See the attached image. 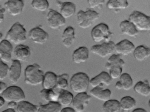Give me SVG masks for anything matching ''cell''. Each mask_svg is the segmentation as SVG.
<instances>
[{"mask_svg":"<svg viewBox=\"0 0 150 112\" xmlns=\"http://www.w3.org/2000/svg\"><path fill=\"white\" fill-rule=\"evenodd\" d=\"M38 64L28 66L25 70V82L28 85L37 86L42 83L44 77L43 71Z\"/></svg>","mask_w":150,"mask_h":112,"instance_id":"obj_1","label":"cell"},{"mask_svg":"<svg viewBox=\"0 0 150 112\" xmlns=\"http://www.w3.org/2000/svg\"><path fill=\"white\" fill-rule=\"evenodd\" d=\"M26 30L19 22L15 23L7 32L6 39L10 42L18 45L27 40Z\"/></svg>","mask_w":150,"mask_h":112,"instance_id":"obj_2","label":"cell"},{"mask_svg":"<svg viewBox=\"0 0 150 112\" xmlns=\"http://www.w3.org/2000/svg\"><path fill=\"white\" fill-rule=\"evenodd\" d=\"M125 63L122 58V55L113 54L108 59L105 65L106 69L109 71V75L112 79L120 77L122 72V68Z\"/></svg>","mask_w":150,"mask_h":112,"instance_id":"obj_3","label":"cell"},{"mask_svg":"<svg viewBox=\"0 0 150 112\" xmlns=\"http://www.w3.org/2000/svg\"><path fill=\"white\" fill-rule=\"evenodd\" d=\"M90 80L86 73L79 72L74 74L70 80V86L74 92L79 93L86 92L89 84Z\"/></svg>","mask_w":150,"mask_h":112,"instance_id":"obj_4","label":"cell"},{"mask_svg":"<svg viewBox=\"0 0 150 112\" xmlns=\"http://www.w3.org/2000/svg\"><path fill=\"white\" fill-rule=\"evenodd\" d=\"M77 21L79 26L85 29L91 27L99 17V14L96 11L90 9L86 11H79L77 14Z\"/></svg>","mask_w":150,"mask_h":112,"instance_id":"obj_5","label":"cell"},{"mask_svg":"<svg viewBox=\"0 0 150 112\" xmlns=\"http://www.w3.org/2000/svg\"><path fill=\"white\" fill-rule=\"evenodd\" d=\"M91 35L93 41L97 43L107 42L110 41L113 34L110 30L108 26L101 23L94 27L91 30Z\"/></svg>","mask_w":150,"mask_h":112,"instance_id":"obj_6","label":"cell"},{"mask_svg":"<svg viewBox=\"0 0 150 112\" xmlns=\"http://www.w3.org/2000/svg\"><path fill=\"white\" fill-rule=\"evenodd\" d=\"M138 30L142 31L150 30V17L142 12L134 11L129 15L128 20Z\"/></svg>","mask_w":150,"mask_h":112,"instance_id":"obj_7","label":"cell"},{"mask_svg":"<svg viewBox=\"0 0 150 112\" xmlns=\"http://www.w3.org/2000/svg\"><path fill=\"white\" fill-rule=\"evenodd\" d=\"M2 94V97L6 102L19 103L25 99V96L22 89L16 86L7 87Z\"/></svg>","mask_w":150,"mask_h":112,"instance_id":"obj_8","label":"cell"},{"mask_svg":"<svg viewBox=\"0 0 150 112\" xmlns=\"http://www.w3.org/2000/svg\"><path fill=\"white\" fill-rule=\"evenodd\" d=\"M115 45L114 43L112 41L104 42L101 44L92 46L91 48V51L93 54L104 58L113 53L114 51Z\"/></svg>","mask_w":150,"mask_h":112,"instance_id":"obj_9","label":"cell"},{"mask_svg":"<svg viewBox=\"0 0 150 112\" xmlns=\"http://www.w3.org/2000/svg\"><path fill=\"white\" fill-rule=\"evenodd\" d=\"M47 18L48 25L52 29H57L66 24L65 19L59 13L52 9L49 10Z\"/></svg>","mask_w":150,"mask_h":112,"instance_id":"obj_10","label":"cell"},{"mask_svg":"<svg viewBox=\"0 0 150 112\" xmlns=\"http://www.w3.org/2000/svg\"><path fill=\"white\" fill-rule=\"evenodd\" d=\"M28 37L34 43L43 44L48 40L49 35L40 27L36 26L30 30Z\"/></svg>","mask_w":150,"mask_h":112,"instance_id":"obj_11","label":"cell"},{"mask_svg":"<svg viewBox=\"0 0 150 112\" xmlns=\"http://www.w3.org/2000/svg\"><path fill=\"white\" fill-rule=\"evenodd\" d=\"M91 99V97L86 92L78 93L73 98L72 104L75 111H83Z\"/></svg>","mask_w":150,"mask_h":112,"instance_id":"obj_12","label":"cell"},{"mask_svg":"<svg viewBox=\"0 0 150 112\" xmlns=\"http://www.w3.org/2000/svg\"><path fill=\"white\" fill-rule=\"evenodd\" d=\"M55 4L59 9L60 13L65 19L72 16L75 13L76 5L72 2H63L57 0L55 2Z\"/></svg>","mask_w":150,"mask_h":112,"instance_id":"obj_13","label":"cell"},{"mask_svg":"<svg viewBox=\"0 0 150 112\" xmlns=\"http://www.w3.org/2000/svg\"><path fill=\"white\" fill-rule=\"evenodd\" d=\"M4 5L10 14L13 16H15L21 13L24 4L22 0H8Z\"/></svg>","mask_w":150,"mask_h":112,"instance_id":"obj_14","label":"cell"},{"mask_svg":"<svg viewBox=\"0 0 150 112\" xmlns=\"http://www.w3.org/2000/svg\"><path fill=\"white\" fill-rule=\"evenodd\" d=\"M135 46L131 42L127 39H124L115 44L114 51L121 55L127 56L132 53Z\"/></svg>","mask_w":150,"mask_h":112,"instance_id":"obj_15","label":"cell"},{"mask_svg":"<svg viewBox=\"0 0 150 112\" xmlns=\"http://www.w3.org/2000/svg\"><path fill=\"white\" fill-rule=\"evenodd\" d=\"M112 79L107 72L103 71L90 80L89 84L94 88L99 86L103 87L111 84Z\"/></svg>","mask_w":150,"mask_h":112,"instance_id":"obj_16","label":"cell"},{"mask_svg":"<svg viewBox=\"0 0 150 112\" xmlns=\"http://www.w3.org/2000/svg\"><path fill=\"white\" fill-rule=\"evenodd\" d=\"M13 46L11 42L6 39L2 40L0 43V60L8 63L11 60Z\"/></svg>","mask_w":150,"mask_h":112,"instance_id":"obj_17","label":"cell"},{"mask_svg":"<svg viewBox=\"0 0 150 112\" xmlns=\"http://www.w3.org/2000/svg\"><path fill=\"white\" fill-rule=\"evenodd\" d=\"M14 54L16 60L23 62L27 61L31 55V51L28 46L23 44L17 45L15 48Z\"/></svg>","mask_w":150,"mask_h":112,"instance_id":"obj_18","label":"cell"},{"mask_svg":"<svg viewBox=\"0 0 150 112\" xmlns=\"http://www.w3.org/2000/svg\"><path fill=\"white\" fill-rule=\"evenodd\" d=\"M21 66L20 61L12 60L9 68V79L12 84H15L18 81L21 73Z\"/></svg>","mask_w":150,"mask_h":112,"instance_id":"obj_19","label":"cell"},{"mask_svg":"<svg viewBox=\"0 0 150 112\" xmlns=\"http://www.w3.org/2000/svg\"><path fill=\"white\" fill-rule=\"evenodd\" d=\"M61 39L63 45L67 48H69L75 39L74 28L71 26L67 27L62 34Z\"/></svg>","mask_w":150,"mask_h":112,"instance_id":"obj_20","label":"cell"},{"mask_svg":"<svg viewBox=\"0 0 150 112\" xmlns=\"http://www.w3.org/2000/svg\"><path fill=\"white\" fill-rule=\"evenodd\" d=\"M89 57L88 49L85 46L79 47L75 50L72 55L73 62L76 64H80L85 62Z\"/></svg>","mask_w":150,"mask_h":112,"instance_id":"obj_21","label":"cell"},{"mask_svg":"<svg viewBox=\"0 0 150 112\" xmlns=\"http://www.w3.org/2000/svg\"><path fill=\"white\" fill-rule=\"evenodd\" d=\"M90 93L96 98L105 102L110 99L111 94L109 89H104V87L99 86L93 88L90 91Z\"/></svg>","mask_w":150,"mask_h":112,"instance_id":"obj_22","label":"cell"},{"mask_svg":"<svg viewBox=\"0 0 150 112\" xmlns=\"http://www.w3.org/2000/svg\"><path fill=\"white\" fill-rule=\"evenodd\" d=\"M120 26L121 32L123 34L130 37H135L138 34V30L134 25L129 20H124L122 21Z\"/></svg>","mask_w":150,"mask_h":112,"instance_id":"obj_23","label":"cell"},{"mask_svg":"<svg viewBox=\"0 0 150 112\" xmlns=\"http://www.w3.org/2000/svg\"><path fill=\"white\" fill-rule=\"evenodd\" d=\"M57 76L54 73L48 71L44 76L42 83L44 89H54L56 87Z\"/></svg>","mask_w":150,"mask_h":112,"instance_id":"obj_24","label":"cell"},{"mask_svg":"<svg viewBox=\"0 0 150 112\" xmlns=\"http://www.w3.org/2000/svg\"><path fill=\"white\" fill-rule=\"evenodd\" d=\"M73 98V96L70 92L65 90H62L58 93L57 101L62 106L68 107L72 103Z\"/></svg>","mask_w":150,"mask_h":112,"instance_id":"obj_25","label":"cell"},{"mask_svg":"<svg viewBox=\"0 0 150 112\" xmlns=\"http://www.w3.org/2000/svg\"><path fill=\"white\" fill-rule=\"evenodd\" d=\"M133 56L137 61H141L144 60L150 56V49L144 45H140L135 48Z\"/></svg>","mask_w":150,"mask_h":112,"instance_id":"obj_26","label":"cell"},{"mask_svg":"<svg viewBox=\"0 0 150 112\" xmlns=\"http://www.w3.org/2000/svg\"><path fill=\"white\" fill-rule=\"evenodd\" d=\"M134 91L137 93L144 97L149 96L150 94V87L147 80L139 81L134 85Z\"/></svg>","mask_w":150,"mask_h":112,"instance_id":"obj_27","label":"cell"},{"mask_svg":"<svg viewBox=\"0 0 150 112\" xmlns=\"http://www.w3.org/2000/svg\"><path fill=\"white\" fill-rule=\"evenodd\" d=\"M62 106L57 101H51L46 104H40L38 107L39 112H60Z\"/></svg>","mask_w":150,"mask_h":112,"instance_id":"obj_28","label":"cell"},{"mask_svg":"<svg viewBox=\"0 0 150 112\" xmlns=\"http://www.w3.org/2000/svg\"><path fill=\"white\" fill-rule=\"evenodd\" d=\"M120 109V102L117 100L109 99L103 106V110L105 112H117Z\"/></svg>","mask_w":150,"mask_h":112,"instance_id":"obj_29","label":"cell"},{"mask_svg":"<svg viewBox=\"0 0 150 112\" xmlns=\"http://www.w3.org/2000/svg\"><path fill=\"white\" fill-rule=\"evenodd\" d=\"M127 0H109L107 3V7L110 9H124L128 7Z\"/></svg>","mask_w":150,"mask_h":112,"instance_id":"obj_30","label":"cell"},{"mask_svg":"<svg viewBox=\"0 0 150 112\" xmlns=\"http://www.w3.org/2000/svg\"><path fill=\"white\" fill-rule=\"evenodd\" d=\"M40 94L41 98L46 102L57 101L58 94L53 89H44L40 92Z\"/></svg>","mask_w":150,"mask_h":112,"instance_id":"obj_31","label":"cell"},{"mask_svg":"<svg viewBox=\"0 0 150 112\" xmlns=\"http://www.w3.org/2000/svg\"><path fill=\"white\" fill-rule=\"evenodd\" d=\"M120 102V108L125 111H129L132 109L136 105V101L132 97L127 96L122 97Z\"/></svg>","mask_w":150,"mask_h":112,"instance_id":"obj_32","label":"cell"},{"mask_svg":"<svg viewBox=\"0 0 150 112\" xmlns=\"http://www.w3.org/2000/svg\"><path fill=\"white\" fill-rule=\"evenodd\" d=\"M38 108V106L24 100L19 102L17 106L18 112H36Z\"/></svg>","mask_w":150,"mask_h":112,"instance_id":"obj_33","label":"cell"},{"mask_svg":"<svg viewBox=\"0 0 150 112\" xmlns=\"http://www.w3.org/2000/svg\"><path fill=\"white\" fill-rule=\"evenodd\" d=\"M120 81L122 85V89L124 90L130 89L133 86V80L128 73H124L121 74L120 77Z\"/></svg>","mask_w":150,"mask_h":112,"instance_id":"obj_34","label":"cell"},{"mask_svg":"<svg viewBox=\"0 0 150 112\" xmlns=\"http://www.w3.org/2000/svg\"><path fill=\"white\" fill-rule=\"evenodd\" d=\"M31 6L34 9L41 12H44L48 9L49 4L47 0H33Z\"/></svg>","mask_w":150,"mask_h":112,"instance_id":"obj_35","label":"cell"},{"mask_svg":"<svg viewBox=\"0 0 150 112\" xmlns=\"http://www.w3.org/2000/svg\"><path fill=\"white\" fill-rule=\"evenodd\" d=\"M69 77V75L67 73L63 74L57 76V85L55 88H57L60 90H65L68 87V80Z\"/></svg>","mask_w":150,"mask_h":112,"instance_id":"obj_36","label":"cell"},{"mask_svg":"<svg viewBox=\"0 0 150 112\" xmlns=\"http://www.w3.org/2000/svg\"><path fill=\"white\" fill-rule=\"evenodd\" d=\"M9 69L8 65L0 60V80H3L6 77Z\"/></svg>","mask_w":150,"mask_h":112,"instance_id":"obj_37","label":"cell"},{"mask_svg":"<svg viewBox=\"0 0 150 112\" xmlns=\"http://www.w3.org/2000/svg\"><path fill=\"white\" fill-rule=\"evenodd\" d=\"M87 2L91 8H95L102 6L105 0H87Z\"/></svg>","mask_w":150,"mask_h":112,"instance_id":"obj_38","label":"cell"},{"mask_svg":"<svg viewBox=\"0 0 150 112\" xmlns=\"http://www.w3.org/2000/svg\"><path fill=\"white\" fill-rule=\"evenodd\" d=\"M5 12V9L0 5V24L2 23L4 21Z\"/></svg>","mask_w":150,"mask_h":112,"instance_id":"obj_39","label":"cell"},{"mask_svg":"<svg viewBox=\"0 0 150 112\" xmlns=\"http://www.w3.org/2000/svg\"><path fill=\"white\" fill-rule=\"evenodd\" d=\"M7 87L5 83L0 81V94L3 93Z\"/></svg>","mask_w":150,"mask_h":112,"instance_id":"obj_40","label":"cell"},{"mask_svg":"<svg viewBox=\"0 0 150 112\" xmlns=\"http://www.w3.org/2000/svg\"><path fill=\"white\" fill-rule=\"evenodd\" d=\"M76 111L75 110L71 107H66L65 108L61 109V112H75Z\"/></svg>","mask_w":150,"mask_h":112,"instance_id":"obj_41","label":"cell"},{"mask_svg":"<svg viewBox=\"0 0 150 112\" xmlns=\"http://www.w3.org/2000/svg\"><path fill=\"white\" fill-rule=\"evenodd\" d=\"M17 103L14 101H11L8 102L7 105L8 108L14 109L17 106Z\"/></svg>","mask_w":150,"mask_h":112,"instance_id":"obj_42","label":"cell"},{"mask_svg":"<svg viewBox=\"0 0 150 112\" xmlns=\"http://www.w3.org/2000/svg\"><path fill=\"white\" fill-rule=\"evenodd\" d=\"M115 87L116 89L118 90H120L122 89V85L120 81L116 82Z\"/></svg>","mask_w":150,"mask_h":112,"instance_id":"obj_43","label":"cell"},{"mask_svg":"<svg viewBox=\"0 0 150 112\" xmlns=\"http://www.w3.org/2000/svg\"><path fill=\"white\" fill-rule=\"evenodd\" d=\"M133 112H146V110L142 108H137L132 111Z\"/></svg>","mask_w":150,"mask_h":112,"instance_id":"obj_44","label":"cell"},{"mask_svg":"<svg viewBox=\"0 0 150 112\" xmlns=\"http://www.w3.org/2000/svg\"><path fill=\"white\" fill-rule=\"evenodd\" d=\"M5 101L2 97L0 96V108H1L4 106Z\"/></svg>","mask_w":150,"mask_h":112,"instance_id":"obj_45","label":"cell"},{"mask_svg":"<svg viewBox=\"0 0 150 112\" xmlns=\"http://www.w3.org/2000/svg\"><path fill=\"white\" fill-rule=\"evenodd\" d=\"M3 112H15V111L14 109L8 108L7 109L4 110Z\"/></svg>","mask_w":150,"mask_h":112,"instance_id":"obj_46","label":"cell"},{"mask_svg":"<svg viewBox=\"0 0 150 112\" xmlns=\"http://www.w3.org/2000/svg\"><path fill=\"white\" fill-rule=\"evenodd\" d=\"M3 36V35L2 34L1 32H0V41L1 39Z\"/></svg>","mask_w":150,"mask_h":112,"instance_id":"obj_47","label":"cell"},{"mask_svg":"<svg viewBox=\"0 0 150 112\" xmlns=\"http://www.w3.org/2000/svg\"><path fill=\"white\" fill-rule=\"evenodd\" d=\"M2 0H0V1H2Z\"/></svg>","mask_w":150,"mask_h":112,"instance_id":"obj_48","label":"cell"}]
</instances>
